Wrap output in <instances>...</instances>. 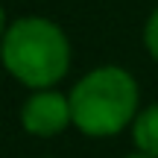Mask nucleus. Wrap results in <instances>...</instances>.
Masks as SVG:
<instances>
[{
	"mask_svg": "<svg viewBox=\"0 0 158 158\" xmlns=\"http://www.w3.org/2000/svg\"><path fill=\"white\" fill-rule=\"evenodd\" d=\"M0 62L6 73L29 91L56 88L70 70V41L56 21L23 15L6 29Z\"/></svg>",
	"mask_w": 158,
	"mask_h": 158,
	"instance_id": "obj_1",
	"label": "nucleus"
},
{
	"mask_svg": "<svg viewBox=\"0 0 158 158\" xmlns=\"http://www.w3.org/2000/svg\"><path fill=\"white\" fill-rule=\"evenodd\" d=\"M73 126L88 138H114L132 129L141 111V88L120 64H100L70 88Z\"/></svg>",
	"mask_w": 158,
	"mask_h": 158,
	"instance_id": "obj_2",
	"label": "nucleus"
},
{
	"mask_svg": "<svg viewBox=\"0 0 158 158\" xmlns=\"http://www.w3.org/2000/svg\"><path fill=\"white\" fill-rule=\"evenodd\" d=\"M21 126L32 138H56V135H62L68 126H73L68 94H62L56 88L32 91L21 106Z\"/></svg>",
	"mask_w": 158,
	"mask_h": 158,
	"instance_id": "obj_3",
	"label": "nucleus"
},
{
	"mask_svg": "<svg viewBox=\"0 0 158 158\" xmlns=\"http://www.w3.org/2000/svg\"><path fill=\"white\" fill-rule=\"evenodd\" d=\"M132 141H135L138 152L158 158V102L141 108L132 123Z\"/></svg>",
	"mask_w": 158,
	"mask_h": 158,
	"instance_id": "obj_4",
	"label": "nucleus"
},
{
	"mask_svg": "<svg viewBox=\"0 0 158 158\" xmlns=\"http://www.w3.org/2000/svg\"><path fill=\"white\" fill-rule=\"evenodd\" d=\"M141 38H143V47H147V53H149V56H152L155 62H158V9L147 18Z\"/></svg>",
	"mask_w": 158,
	"mask_h": 158,
	"instance_id": "obj_5",
	"label": "nucleus"
},
{
	"mask_svg": "<svg viewBox=\"0 0 158 158\" xmlns=\"http://www.w3.org/2000/svg\"><path fill=\"white\" fill-rule=\"evenodd\" d=\"M6 29H9V18H6V9H3V6H0V41H3Z\"/></svg>",
	"mask_w": 158,
	"mask_h": 158,
	"instance_id": "obj_6",
	"label": "nucleus"
},
{
	"mask_svg": "<svg viewBox=\"0 0 158 158\" xmlns=\"http://www.w3.org/2000/svg\"><path fill=\"white\" fill-rule=\"evenodd\" d=\"M123 158H152V155H143V152H132V155H123Z\"/></svg>",
	"mask_w": 158,
	"mask_h": 158,
	"instance_id": "obj_7",
	"label": "nucleus"
},
{
	"mask_svg": "<svg viewBox=\"0 0 158 158\" xmlns=\"http://www.w3.org/2000/svg\"><path fill=\"white\" fill-rule=\"evenodd\" d=\"M47 158H53V155H47Z\"/></svg>",
	"mask_w": 158,
	"mask_h": 158,
	"instance_id": "obj_8",
	"label": "nucleus"
}]
</instances>
